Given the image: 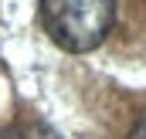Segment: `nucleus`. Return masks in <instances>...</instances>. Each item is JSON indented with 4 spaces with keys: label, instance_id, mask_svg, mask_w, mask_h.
I'll use <instances>...</instances> for the list:
<instances>
[{
    "label": "nucleus",
    "instance_id": "nucleus-3",
    "mask_svg": "<svg viewBox=\"0 0 146 139\" xmlns=\"http://www.w3.org/2000/svg\"><path fill=\"white\" fill-rule=\"evenodd\" d=\"M129 139H146V119L136 126V129H133V136H129Z\"/></svg>",
    "mask_w": 146,
    "mask_h": 139
},
{
    "label": "nucleus",
    "instance_id": "nucleus-1",
    "mask_svg": "<svg viewBox=\"0 0 146 139\" xmlns=\"http://www.w3.org/2000/svg\"><path fill=\"white\" fill-rule=\"evenodd\" d=\"M41 21L65 51H92L112 31L115 0H41Z\"/></svg>",
    "mask_w": 146,
    "mask_h": 139
},
{
    "label": "nucleus",
    "instance_id": "nucleus-2",
    "mask_svg": "<svg viewBox=\"0 0 146 139\" xmlns=\"http://www.w3.org/2000/svg\"><path fill=\"white\" fill-rule=\"evenodd\" d=\"M0 139H61V136L44 122H21V126H10L7 132H0Z\"/></svg>",
    "mask_w": 146,
    "mask_h": 139
}]
</instances>
